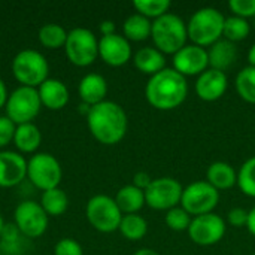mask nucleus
Here are the masks:
<instances>
[{"instance_id":"20","label":"nucleus","mask_w":255,"mask_h":255,"mask_svg":"<svg viewBox=\"0 0 255 255\" xmlns=\"http://www.w3.org/2000/svg\"><path fill=\"white\" fill-rule=\"evenodd\" d=\"M208 55H209L211 69L226 72L236 61L238 48L233 42H230L227 39H221L211 46V49L208 51Z\"/></svg>"},{"instance_id":"18","label":"nucleus","mask_w":255,"mask_h":255,"mask_svg":"<svg viewBox=\"0 0 255 255\" xmlns=\"http://www.w3.org/2000/svg\"><path fill=\"white\" fill-rule=\"evenodd\" d=\"M39 97L42 102V106H46L51 111L63 109L69 103V88L67 85L55 78H48L45 82H42L37 87Z\"/></svg>"},{"instance_id":"36","label":"nucleus","mask_w":255,"mask_h":255,"mask_svg":"<svg viewBox=\"0 0 255 255\" xmlns=\"http://www.w3.org/2000/svg\"><path fill=\"white\" fill-rule=\"evenodd\" d=\"M16 124L6 115L0 117V148H4L13 140Z\"/></svg>"},{"instance_id":"34","label":"nucleus","mask_w":255,"mask_h":255,"mask_svg":"<svg viewBox=\"0 0 255 255\" xmlns=\"http://www.w3.org/2000/svg\"><path fill=\"white\" fill-rule=\"evenodd\" d=\"M54 255H84V251L78 241L70 238H63L55 244Z\"/></svg>"},{"instance_id":"31","label":"nucleus","mask_w":255,"mask_h":255,"mask_svg":"<svg viewBox=\"0 0 255 255\" xmlns=\"http://www.w3.org/2000/svg\"><path fill=\"white\" fill-rule=\"evenodd\" d=\"M238 185L244 194L255 199V155L241 166L238 172Z\"/></svg>"},{"instance_id":"44","label":"nucleus","mask_w":255,"mask_h":255,"mask_svg":"<svg viewBox=\"0 0 255 255\" xmlns=\"http://www.w3.org/2000/svg\"><path fill=\"white\" fill-rule=\"evenodd\" d=\"M248 61H250V66L255 67V43L248 51Z\"/></svg>"},{"instance_id":"6","label":"nucleus","mask_w":255,"mask_h":255,"mask_svg":"<svg viewBox=\"0 0 255 255\" xmlns=\"http://www.w3.org/2000/svg\"><path fill=\"white\" fill-rule=\"evenodd\" d=\"M64 52L75 66H90L99 57V39L90 28L75 27L67 31Z\"/></svg>"},{"instance_id":"33","label":"nucleus","mask_w":255,"mask_h":255,"mask_svg":"<svg viewBox=\"0 0 255 255\" xmlns=\"http://www.w3.org/2000/svg\"><path fill=\"white\" fill-rule=\"evenodd\" d=\"M191 220H193L191 215L179 206L167 211L164 217L166 226L173 232H188Z\"/></svg>"},{"instance_id":"16","label":"nucleus","mask_w":255,"mask_h":255,"mask_svg":"<svg viewBox=\"0 0 255 255\" xmlns=\"http://www.w3.org/2000/svg\"><path fill=\"white\" fill-rule=\"evenodd\" d=\"M27 176V160L15 151H0V187L10 188Z\"/></svg>"},{"instance_id":"26","label":"nucleus","mask_w":255,"mask_h":255,"mask_svg":"<svg viewBox=\"0 0 255 255\" xmlns=\"http://www.w3.org/2000/svg\"><path fill=\"white\" fill-rule=\"evenodd\" d=\"M39 203L42 205V208L48 214V217L49 215L51 217H60V215H63L67 211L69 197H67L64 190L57 187V188H51V190L42 191Z\"/></svg>"},{"instance_id":"8","label":"nucleus","mask_w":255,"mask_h":255,"mask_svg":"<svg viewBox=\"0 0 255 255\" xmlns=\"http://www.w3.org/2000/svg\"><path fill=\"white\" fill-rule=\"evenodd\" d=\"M88 223L102 233H112L120 229L123 212L120 211L115 199L106 194L93 196L85 208Z\"/></svg>"},{"instance_id":"29","label":"nucleus","mask_w":255,"mask_h":255,"mask_svg":"<svg viewBox=\"0 0 255 255\" xmlns=\"http://www.w3.org/2000/svg\"><path fill=\"white\" fill-rule=\"evenodd\" d=\"M236 90L245 102L255 105V67L247 66L238 73Z\"/></svg>"},{"instance_id":"2","label":"nucleus","mask_w":255,"mask_h":255,"mask_svg":"<svg viewBox=\"0 0 255 255\" xmlns=\"http://www.w3.org/2000/svg\"><path fill=\"white\" fill-rule=\"evenodd\" d=\"M188 94V84L175 69L164 67L161 72L149 78L145 87L148 103L158 111H172L179 108Z\"/></svg>"},{"instance_id":"12","label":"nucleus","mask_w":255,"mask_h":255,"mask_svg":"<svg viewBox=\"0 0 255 255\" xmlns=\"http://www.w3.org/2000/svg\"><path fill=\"white\" fill-rule=\"evenodd\" d=\"M13 223L27 238H39L48 229V214L34 200H22L13 211Z\"/></svg>"},{"instance_id":"23","label":"nucleus","mask_w":255,"mask_h":255,"mask_svg":"<svg viewBox=\"0 0 255 255\" xmlns=\"http://www.w3.org/2000/svg\"><path fill=\"white\" fill-rule=\"evenodd\" d=\"M115 203L118 205L123 215L137 214L143 208V205H146L145 191L139 190L133 184L124 185L123 188L118 190V193L115 196Z\"/></svg>"},{"instance_id":"10","label":"nucleus","mask_w":255,"mask_h":255,"mask_svg":"<svg viewBox=\"0 0 255 255\" xmlns=\"http://www.w3.org/2000/svg\"><path fill=\"white\" fill-rule=\"evenodd\" d=\"M220 202V191L208 181H197L184 188L181 208L190 215L199 217L211 214Z\"/></svg>"},{"instance_id":"41","label":"nucleus","mask_w":255,"mask_h":255,"mask_svg":"<svg viewBox=\"0 0 255 255\" xmlns=\"http://www.w3.org/2000/svg\"><path fill=\"white\" fill-rule=\"evenodd\" d=\"M247 229L250 230V233L255 236V208H253L248 212V223H247Z\"/></svg>"},{"instance_id":"7","label":"nucleus","mask_w":255,"mask_h":255,"mask_svg":"<svg viewBox=\"0 0 255 255\" xmlns=\"http://www.w3.org/2000/svg\"><path fill=\"white\" fill-rule=\"evenodd\" d=\"M40 106L42 102L37 88L19 85L7 96L4 109L6 117L10 118L16 126H19L25 123H33L40 111Z\"/></svg>"},{"instance_id":"35","label":"nucleus","mask_w":255,"mask_h":255,"mask_svg":"<svg viewBox=\"0 0 255 255\" xmlns=\"http://www.w3.org/2000/svg\"><path fill=\"white\" fill-rule=\"evenodd\" d=\"M229 7L236 16L245 19L255 15V0H230Z\"/></svg>"},{"instance_id":"9","label":"nucleus","mask_w":255,"mask_h":255,"mask_svg":"<svg viewBox=\"0 0 255 255\" xmlns=\"http://www.w3.org/2000/svg\"><path fill=\"white\" fill-rule=\"evenodd\" d=\"M27 176L36 188L46 191L58 187L63 176V169L60 161L52 154L36 152L30 157V160H27Z\"/></svg>"},{"instance_id":"13","label":"nucleus","mask_w":255,"mask_h":255,"mask_svg":"<svg viewBox=\"0 0 255 255\" xmlns=\"http://www.w3.org/2000/svg\"><path fill=\"white\" fill-rule=\"evenodd\" d=\"M224 235H226V221L214 212L194 217L188 229L190 239L200 247L215 245L224 238Z\"/></svg>"},{"instance_id":"45","label":"nucleus","mask_w":255,"mask_h":255,"mask_svg":"<svg viewBox=\"0 0 255 255\" xmlns=\"http://www.w3.org/2000/svg\"><path fill=\"white\" fill-rule=\"evenodd\" d=\"M90 109H91V106H90V105H87V103H84V102L79 105V112H84V114H85V117L88 115Z\"/></svg>"},{"instance_id":"19","label":"nucleus","mask_w":255,"mask_h":255,"mask_svg":"<svg viewBox=\"0 0 255 255\" xmlns=\"http://www.w3.org/2000/svg\"><path fill=\"white\" fill-rule=\"evenodd\" d=\"M78 94L81 100L90 106L105 102L108 94V82L99 73H87L78 85Z\"/></svg>"},{"instance_id":"11","label":"nucleus","mask_w":255,"mask_h":255,"mask_svg":"<svg viewBox=\"0 0 255 255\" xmlns=\"http://www.w3.org/2000/svg\"><path fill=\"white\" fill-rule=\"evenodd\" d=\"M184 187L175 178H157L152 179L149 187L145 190V202L155 211H170L181 205Z\"/></svg>"},{"instance_id":"32","label":"nucleus","mask_w":255,"mask_h":255,"mask_svg":"<svg viewBox=\"0 0 255 255\" xmlns=\"http://www.w3.org/2000/svg\"><path fill=\"white\" fill-rule=\"evenodd\" d=\"M133 7L137 13L146 16V18H160L164 13H167L170 7L169 0H134Z\"/></svg>"},{"instance_id":"5","label":"nucleus","mask_w":255,"mask_h":255,"mask_svg":"<svg viewBox=\"0 0 255 255\" xmlns=\"http://www.w3.org/2000/svg\"><path fill=\"white\" fill-rule=\"evenodd\" d=\"M12 73L21 85L37 88L48 79L49 64L40 51L25 48L13 57Z\"/></svg>"},{"instance_id":"14","label":"nucleus","mask_w":255,"mask_h":255,"mask_svg":"<svg viewBox=\"0 0 255 255\" xmlns=\"http://www.w3.org/2000/svg\"><path fill=\"white\" fill-rule=\"evenodd\" d=\"M209 55L208 51L197 45H185L173 55V69L182 76L202 75L208 70Z\"/></svg>"},{"instance_id":"30","label":"nucleus","mask_w":255,"mask_h":255,"mask_svg":"<svg viewBox=\"0 0 255 255\" xmlns=\"http://www.w3.org/2000/svg\"><path fill=\"white\" fill-rule=\"evenodd\" d=\"M251 33V25L245 18L241 16H230L226 18L224 21V30H223V36H226L227 40L236 43L239 40H244L250 36Z\"/></svg>"},{"instance_id":"47","label":"nucleus","mask_w":255,"mask_h":255,"mask_svg":"<svg viewBox=\"0 0 255 255\" xmlns=\"http://www.w3.org/2000/svg\"><path fill=\"white\" fill-rule=\"evenodd\" d=\"M0 255H1V248H0Z\"/></svg>"},{"instance_id":"15","label":"nucleus","mask_w":255,"mask_h":255,"mask_svg":"<svg viewBox=\"0 0 255 255\" xmlns=\"http://www.w3.org/2000/svg\"><path fill=\"white\" fill-rule=\"evenodd\" d=\"M99 55L106 64L112 67L124 66L131 58L130 42L118 33L102 36L99 39Z\"/></svg>"},{"instance_id":"28","label":"nucleus","mask_w":255,"mask_h":255,"mask_svg":"<svg viewBox=\"0 0 255 255\" xmlns=\"http://www.w3.org/2000/svg\"><path fill=\"white\" fill-rule=\"evenodd\" d=\"M66 39H67V31L60 24L48 22L39 28V40L43 46H46L49 49H55L60 46L64 48Z\"/></svg>"},{"instance_id":"25","label":"nucleus","mask_w":255,"mask_h":255,"mask_svg":"<svg viewBox=\"0 0 255 255\" xmlns=\"http://www.w3.org/2000/svg\"><path fill=\"white\" fill-rule=\"evenodd\" d=\"M151 28H152V22L149 21V18L137 12L130 15L123 24L124 37L127 40H134V42L146 40L151 36Z\"/></svg>"},{"instance_id":"48","label":"nucleus","mask_w":255,"mask_h":255,"mask_svg":"<svg viewBox=\"0 0 255 255\" xmlns=\"http://www.w3.org/2000/svg\"><path fill=\"white\" fill-rule=\"evenodd\" d=\"M254 255H255V254H254Z\"/></svg>"},{"instance_id":"27","label":"nucleus","mask_w":255,"mask_h":255,"mask_svg":"<svg viewBox=\"0 0 255 255\" xmlns=\"http://www.w3.org/2000/svg\"><path fill=\"white\" fill-rule=\"evenodd\" d=\"M118 230L128 241H140L148 233V223L143 217H140L137 214L123 215Z\"/></svg>"},{"instance_id":"21","label":"nucleus","mask_w":255,"mask_h":255,"mask_svg":"<svg viewBox=\"0 0 255 255\" xmlns=\"http://www.w3.org/2000/svg\"><path fill=\"white\" fill-rule=\"evenodd\" d=\"M133 63L137 70H140L145 75L154 76L155 73L161 72L166 66L164 54L160 52L154 46H143L133 55Z\"/></svg>"},{"instance_id":"24","label":"nucleus","mask_w":255,"mask_h":255,"mask_svg":"<svg viewBox=\"0 0 255 255\" xmlns=\"http://www.w3.org/2000/svg\"><path fill=\"white\" fill-rule=\"evenodd\" d=\"M42 142V133L34 123L16 126L13 143L21 152H34Z\"/></svg>"},{"instance_id":"17","label":"nucleus","mask_w":255,"mask_h":255,"mask_svg":"<svg viewBox=\"0 0 255 255\" xmlns=\"http://www.w3.org/2000/svg\"><path fill=\"white\" fill-rule=\"evenodd\" d=\"M229 79L226 72L217 69H208L199 75L196 82V93L203 102H217L227 90Z\"/></svg>"},{"instance_id":"42","label":"nucleus","mask_w":255,"mask_h":255,"mask_svg":"<svg viewBox=\"0 0 255 255\" xmlns=\"http://www.w3.org/2000/svg\"><path fill=\"white\" fill-rule=\"evenodd\" d=\"M7 88H6V84L4 81L0 78V108H3L6 105V100H7Z\"/></svg>"},{"instance_id":"46","label":"nucleus","mask_w":255,"mask_h":255,"mask_svg":"<svg viewBox=\"0 0 255 255\" xmlns=\"http://www.w3.org/2000/svg\"><path fill=\"white\" fill-rule=\"evenodd\" d=\"M4 220H3V217H1V214H0V233H1V230H3V227H4Z\"/></svg>"},{"instance_id":"1","label":"nucleus","mask_w":255,"mask_h":255,"mask_svg":"<svg viewBox=\"0 0 255 255\" xmlns=\"http://www.w3.org/2000/svg\"><path fill=\"white\" fill-rule=\"evenodd\" d=\"M87 124L91 134L103 145H115L121 142L127 133V114L121 105L105 100L91 106L87 115Z\"/></svg>"},{"instance_id":"40","label":"nucleus","mask_w":255,"mask_h":255,"mask_svg":"<svg viewBox=\"0 0 255 255\" xmlns=\"http://www.w3.org/2000/svg\"><path fill=\"white\" fill-rule=\"evenodd\" d=\"M99 28H100L102 36L114 34V33H115V22H114V21H111V19H105V21H102V22H100Z\"/></svg>"},{"instance_id":"38","label":"nucleus","mask_w":255,"mask_h":255,"mask_svg":"<svg viewBox=\"0 0 255 255\" xmlns=\"http://www.w3.org/2000/svg\"><path fill=\"white\" fill-rule=\"evenodd\" d=\"M227 221L230 226L239 229V227H247L248 223V211L242 209V208H233L232 211H229L227 214Z\"/></svg>"},{"instance_id":"4","label":"nucleus","mask_w":255,"mask_h":255,"mask_svg":"<svg viewBox=\"0 0 255 255\" xmlns=\"http://www.w3.org/2000/svg\"><path fill=\"white\" fill-rule=\"evenodd\" d=\"M151 37L155 48L163 54H176L185 46L188 39L187 24L181 16L167 12L163 16L152 21Z\"/></svg>"},{"instance_id":"3","label":"nucleus","mask_w":255,"mask_h":255,"mask_svg":"<svg viewBox=\"0 0 255 255\" xmlns=\"http://www.w3.org/2000/svg\"><path fill=\"white\" fill-rule=\"evenodd\" d=\"M224 15L215 7H202L196 10L188 24V39L202 48L212 46L218 40H221L224 30Z\"/></svg>"},{"instance_id":"37","label":"nucleus","mask_w":255,"mask_h":255,"mask_svg":"<svg viewBox=\"0 0 255 255\" xmlns=\"http://www.w3.org/2000/svg\"><path fill=\"white\" fill-rule=\"evenodd\" d=\"M19 236H21V232L18 230L15 223H6L1 233H0L1 245L3 247H13L18 242Z\"/></svg>"},{"instance_id":"39","label":"nucleus","mask_w":255,"mask_h":255,"mask_svg":"<svg viewBox=\"0 0 255 255\" xmlns=\"http://www.w3.org/2000/svg\"><path fill=\"white\" fill-rule=\"evenodd\" d=\"M151 182H152V179H151V176H149L146 172H137V173L133 176V185L137 187V188L142 190V191H145V190L149 187Z\"/></svg>"},{"instance_id":"43","label":"nucleus","mask_w":255,"mask_h":255,"mask_svg":"<svg viewBox=\"0 0 255 255\" xmlns=\"http://www.w3.org/2000/svg\"><path fill=\"white\" fill-rule=\"evenodd\" d=\"M133 255H160L157 251L151 250V248H140L139 251H136Z\"/></svg>"},{"instance_id":"22","label":"nucleus","mask_w":255,"mask_h":255,"mask_svg":"<svg viewBox=\"0 0 255 255\" xmlns=\"http://www.w3.org/2000/svg\"><path fill=\"white\" fill-rule=\"evenodd\" d=\"M206 181L218 191L230 190L238 184V173L226 161H215L208 167Z\"/></svg>"}]
</instances>
